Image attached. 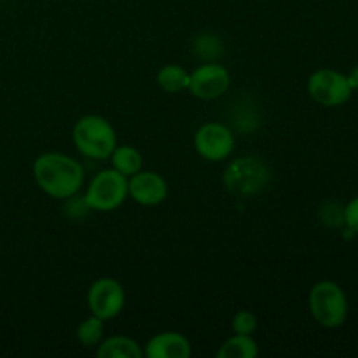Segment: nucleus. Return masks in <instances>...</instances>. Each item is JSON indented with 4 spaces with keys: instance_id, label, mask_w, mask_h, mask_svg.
<instances>
[{
    "instance_id": "f257e3e1",
    "label": "nucleus",
    "mask_w": 358,
    "mask_h": 358,
    "mask_svg": "<svg viewBox=\"0 0 358 358\" xmlns=\"http://www.w3.org/2000/svg\"><path fill=\"white\" fill-rule=\"evenodd\" d=\"M34 178L38 187L55 199L79 194L84 170L79 161L62 152H45L34 163Z\"/></svg>"
},
{
    "instance_id": "f03ea898",
    "label": "nucleus",
    "mask_w": 358,
    "mask_h": 358,
    "mask_svg": "<svg viewBox=\"0 0 358 358\" xmlns=\"http://www.w3.org/2000/svg\"><path fill=\"white\" fill-rule=\"evenodd\" d=\"M73 145L83 156L103 161L110 157L117 145V135L110 122L101 115H84L76 122L72 131Z\"/></svg>"
},
{
    "instance_id": "7ed1b4c3",
    "label": "nucleus",
    "mask_w": 358,
    "mask_h": 358,
    "mask_svg": "<svg viewBox=\"0 0 358 358\" xmlns=\"http://www.w3.org/2000/svg\"><path fill=\"white\" fill-rule=\"evenodd\" d=\"M222 182L231 194L252 198L268 189L271 182V170L261 157H238L224 170Z\"/></svg>"
},
{
    "instance_id": "20e7f679",
    "label": "nucleus",
    "mask_w": 358,
    "mask_h": 358,
    "mask_svg": "<svg viewBox=\"0 0 358 358\" xmlns=\"http://www.w3.org/2000/svg\"><path fill=\"white\" fill-rule=\"evenodd\" d=\"M310 311L315 322L325 329H338L348 318V299L341 287L331 280H324L311 287Z\"/></svg>"
},
{
    "instance_id": "39448f33",
    "label": "nucleus",
    "mask_w": 358,
    "mask_h": 358,
    "mask_svg": "<svg viewBox=\"0 0 358 358\" xmlns=\"http://www.w3.org/2000/svg\"><path fill=\"white\" fill-rule=\"evenodd\" d=\"M128 196V177L110 168L94 175L84 199L94 212H114L124 205Z\"/></svg>"
},
{
    "instance_id": "423d86ee",
    "label": "nucleus",
    "mask_w": 358,
    "mask_h": 358,
    "mask_svg": "<svg viewBox=\"0 0 358 358\" xmlns=\"http://www.w3.org/2000/svg\"><path fill=\"white\" fill-rule=\"evenodd\" d=\"M308 93L324 107H339L352 98V86L345 73L332 69H320L308 79Z\"/></svg>"
},
{
    "instance_id": "0eeeda50",
    "label": "nucleus",
    "mask_w": 358,
    "mask_h": 358,
    "mask_svg": "<svg viewBox=\"0 0 358 358\" xmlns=\"http://www.w3.org/2000/svg\"><path fill=\"white\" fill-rule=\"evenodd\" d=\"M126 304L124 287L114 278H98L96 282L91 283L87 290V308L91 315L101 318L103 322L114 320L121 315Z\"/></svg>"
},
{
    "instance_id": "6e6552de",
    "label": "nucleus",
    "mask_w": 358,
    "mask_h": 358,
    "mask_svg": "<svg viewBox=\"0 0 358 358\" xmlns=\"http://www.w3.org/2000/svg\"><path fill=\"white\" fill-rule=\"evenodd\" d=\"M231 86L229 70L217 62H203L189 73L187 91L199 100H217Z\"/></svg>"
},
{
    "instance_id": "1a4fd4ad",
    "label": "nucleus",
    "mask_w": 358,
    "mask_h": 358,
    "mask_svg": "<svg viewBox=\"0 0 358 358\" xmlns=\"http://www.w3.org/2000/svg\"><path fill=\"white\" fill-rule=\"evenodd\" d=\"M194 147L196 152L206 161L219 163L227 159L234 150L233 129L220 122H206L196 131Z\"/></svg>"
},
{
    "instance_id": "9d476101",
    "label": "nucleus",
    "mask_w": 358,
    "mask_h": 358,
    "mask_svg": "<svg viewBox=\"0 0 358 358\" xmlns=\"http://www.w3.org/2000/svg\"><path fill=\"white\" fill-rule=\"evenodd\" d=\"M129 198L142 206H157L168 198V184L156 171H136L128 178Z\"/></svg>"
},
{
    "instance_id": "9b49d317",
    "label": "nucleus",
    "mask_w": 358,
    "mask_h": 358,
    "mask_svg": "<svg viewBox=\"0 0 358 358\" xmlns=\"http://www.w3.org/2000/svg\"><path fill=\"white\" fill-rule=\"evenodd\" d=\"M191 353V341L175 331L159 332L143 346V357L147 358H189Z\"/></svg>"
},
{
    "instance_id": "f8f14e48",
    "label": "nucleus",
    "mask_w": 358,
    "mask_h": 358,
    "mask_svg": "<svg viewBox=\"0 0 358 358\" xmlns=\"http://www.w3.org/2000/svg\"><path fill=\"white\" fill-rule=\"evenodd\" d=\"M98 358H142L143 348L138 341L128 336H112L98 345Z\"/></svg>"
},
{
    "instance_id": "ddd939ff",
    "label": "nucleus",
    "mask_w": 358,
    "mask_h": 358,
    "mask_svg": "<svg viewBox=\"0 0 358 358\" xmlns=\"http://www.w3.org/2000/svg\"><path fill=\"white\" fill-rule=\"evenodd\" d=\"M112 168L117 170L119 173L131 177L136 171L142 170V154L136 147L133 145H115L114 152L110 154Z\"/></svg>"
},
{
    "instance_id": "4468645a",
    "label": "nucleus",
    "mask_w": 358,
    "mask_h": 358,
    "mask_svg": "<svg viewBox=\"0 0 358 358\" xmlns=\"http://www.w3.org/2000/svg\"><path fill=\"white\" fill-rule=\"evenodd\" d=\"M259 355V346L252 336L234 334L227 339L217 352L219 358H255Z\"/></svg>"
},
{
    "instance_id": "2eb2a0df",
    "label": "nucleus",
    "mask_w": 358,
    "mask_h": 358,
    "mask_svg": "<svg viewBox=\"0 0 358 358\" xmlns=\"http://www.w3.org/2000/svg\"><path fill=\"white\" fill-rule=\"evenodd\" d=\"M157 84L163 91L166 93H180V91H185L189 86V72L180 65H175V63H170V65H164L163 69L157 72L156 77Z\"/></svg>"
},
{
    "instance_id": "dca6fc26",
    "label": "nucleus",
    "mask_w": 358,
    "mask_h": 358,
    "mask_svg": "<svg viewBox=\"0 0 358 358\" xmlns=\"http://www.w3.org/2000/svg\"><path fill=\"white\" fill-rule=\"evenodd\" d=\"M103 324L105 322L101 318L91 315L90 318H86L84 322H80L79 327L76 331L77 341L80 343L86 348H93L101 343V336H103Z\"/></svg>"
},
{
    "instance_id": "f3484780",
    "label": "nucleus",
    "mask_w": 358,
    "mask_h": 358,
    "mask_svg": "<svg viewBox=\"0 0 358 358\" xmlns=\"http://www.w3.org/2000/svg\"><path fill=\"white\" fill-rule=\"evenodd\" d=\"M194 52L203 62H213L222 55V41L213 34H203L194 41Z\"/></svg>"
},
{
    "instance_id": "a211bd4d",
    "label": "nucleus",
    "mask_w": 358,
    "mask_h": 358,
    "mask_svg": "<svg viewBox=\"0 0 358 358\" xmlns=\"http://www.w3.org/2000/svg\"><path fill=\"white\" fill-rule=\"evenodd\" d=\"M257 325H259L257 317L248 310L238 311V313L233 317V322H231V327H233L234 334H245V336L254 334Z\"/></svg>"
},
{
    "instance_id": "6ab92c4d",
    "label": "nucleus",
    "mask_w": 358,
    "mask_h": 358,
    "mask_svg": "<svg viewBox=\"0 0 358 358\" xmlns=\"http://www.w3.org/2000/svg\"><path fill=\"white\" fill-rule=\"evenodd\" d=\"M65 201V206H63V212H65V215L69 217V219L72 220H83L84 217L87 215V213L91 212V208L87 206L86 199L79 198V196H70V198L63 199Z\"/></svg>"
},
{
    "instance_id": "aec40b11",
    "label": "nucleus",
    "mask_w": 358,
    "mask_h": 358,
    "mask_svg": "<svg viewBox=\"0 0 358 358\" xmlns=\"http://www.w3.org/2000/svg\"><path fill=\"white\" fill-rule=\"evenodd\" d=\"M343 213H345L346 227H350L353 233L358 234V196L357 198H353L352 201L345 206Z\"/></svg>"
},
{
    "instance_id": "412c9836",
    "label": "nucleus",
    "mask_w": 358,
    "mask_h": 358,
    "mask_svg": "<svg viewBox=\"0 0 358 358\" xmlns=\"http://www.w3.org/2000/svg\"><path fill=\"white\" fill-rule=\"evenodd\" d=\"M346 77H348V83H350V86H352V90L353 91L358 90V65Z\"/></svg>"
}]
</instances>
